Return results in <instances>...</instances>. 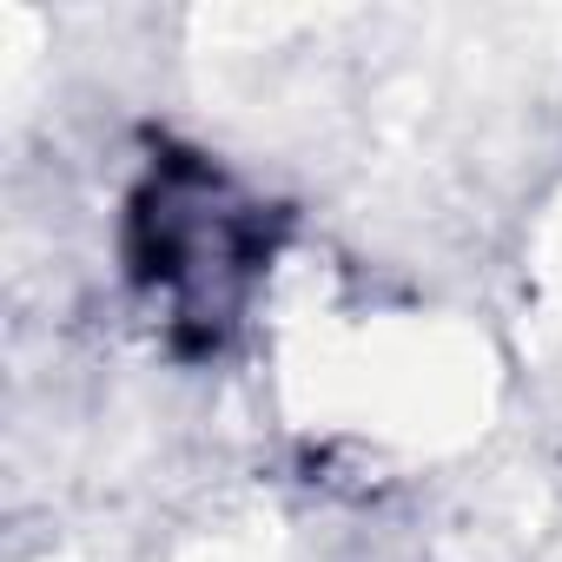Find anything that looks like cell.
<instances>
[{"label":"cell","mask_w":562,"mask_h":562,"mask_svg":"<svg viewBox=\"0 0 562 562\" xmlns=\"http://www.w3.org/2000/svg\"><path fill=\"white\" fill-rule=\"evenodd\" d=\"M139 225H146V271L172 299V312L192 325H225L258 258L251 205H238L205 172H172L139 212Z\"/></svg>","instance_id":"obj_1"}]
</instances>
